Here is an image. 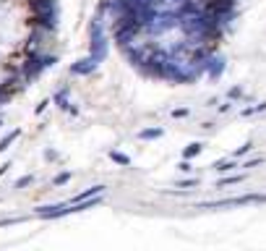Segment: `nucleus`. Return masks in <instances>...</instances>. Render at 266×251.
Returning <instances> with one entry per match:
<instances>
[{
    "mask_svg": "<svg viewBox=\"0 0 266 251\" xmlns=\"http://www.w3.org/2000/svg\"><path fill=\"white\" fill-rule=\"evenodd\" d=\"M112 160H118L120 165H128V157L125 155H115V152H112Z\"/></svg>",
    "mask_w": 266,
    "mask_h": 251,
    "instance_id": "obj_5",
    "label": "nucleus"
},
{
    "mask_svg": "<svg viewBox=\"0 0 266 251\" xmlns=\"http://www.w3.org/2000/svg\"><path fill=\"white\" fill-rule=\"evenodd\" d=\"M26 183H32V178H29V176H26V178H21V181H19V183H16V186L21 188V186H26Z\"/></svg>",
    "mask_w": 266,
    "mask_h": 251,
    "instance_id": "obj_6",
    "label": "nucleus"
},
{
    "mask_svg": "<svg viewBox=\"0 0 266 251\" xmlns=\"http://www.w3.org/2000/svg\"><path fill=\"white\" fill-rule=\"evenodd\" d=\"M214 167H217V170H230V167H232V162H227V160H222V162H217Z\"/></svg>",
    "mask_w": 266,
    "mask_h": 251,
    "instance_id": "obj_4",
    "label": "nucleus"
},
{
    "mask_svg": "<svg viewBox=\"0 0 266 251\" xmlns=\"http://www.w3.org/2000/svg\"><path fill=\"white\" fill-rule=\"evenodd\" d=\"M199 152H201V144H191V147L185 149V157L191 160V157H196V155H199Z\"/></svg>",
    "mask_w": 266,
    "mask_h": 251,
    "instance_id": "obj_1",
    "label": "nucleus"
},
{
    "mask_svg": "<svg viewBox=\"0 0 266 251\" xmlns=\"http://www.w3.org/2000/svg\"><path fill=\"white\" fill-rule=\"evenodd\" d=\"M141 136L143 139H154V136H162V128H151V131H143Z\"/></svg>",
    "mask_w": 266,
    "mask_h": 251,
    "instance_id": "obj_3",
    "label": "nucleus"
},
{
    "mask_svg": "<svg viewBox=\"0 0 266 251\" xmlns=\"http://www.w3.org/2000/svg\"><path fill=\"white\" fill-rule=\"evenodd\" d=\"M16 136H19V131H13L11 136H5V139H3V141H0V152H3V149H8V144H11L13 139H16Z\"/></svg>",
    "mask_w": 266,
    "mask_h": 251,
    "instance_id": "obj_2",
    "label": "nucleus"
}]
</instances>
